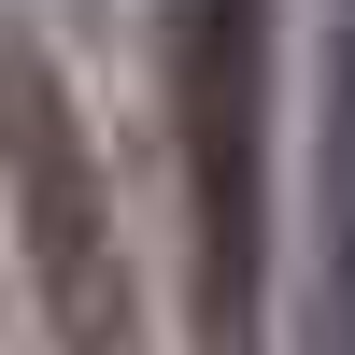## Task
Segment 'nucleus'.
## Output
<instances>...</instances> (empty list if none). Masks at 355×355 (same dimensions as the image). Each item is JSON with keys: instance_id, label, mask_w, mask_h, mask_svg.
Returning <instances> with one entry per match:
<instances>
[{"instance_id": "f257e3e1", "label": "nucleus", "mask_w": 355, "mask_h": 355, "mask_svg": "<svg viewBox=\"0 0 355 355\" xmlns=\"http://www.w3.org/2000/svg\"><path fill=\"white\" fill-rule=\"evenodd\" d=\"M171 142H185V327L256 355L270 327V0H171L157 28Z\"/></svg>"}, {"instance_id": "f03ea898", "label": "nucleus", "mask_w": 355, "mask_h": 355, "mask_svg": "<svg viewBox=\"0 0 355 355\" xmlns=\"http://www.w3.org/2000/svg\"><path fill=\"white\" fill-rule=\"evenodd\" d=\"M0 214H15V313L43 327V355H142L114 171H100L85 100L28 15H0Z\"/></svg>"}, {"instance_id": "7ed1b4c3", "label": "nucleus", "mask_w": 355, "mask_h": 355, "mask_svg": "<svg viewBox=\"0 0 355 355\" xmlns=\"http://www.w3.org/2000/svg\"><path fill=\"white\" fill-rule=\"evenodd\" d=\"M313 355H355V28L327 71V299H313Z\"/></svg>"}, {"instance_id": "20e7f679", "label": "nucleus", "mask_w": 355, "mask_h": 355, "mask_svg": "<svg viewBox=\"0 0 355 355\" xmlns=\"http://www.w3.org/2000/svg\"><path fill=\"white\" fill-rule=\"evenodd\" d=\"M0 355H28V313H15V270H0Z\"/></svg>"}]
</instances>
